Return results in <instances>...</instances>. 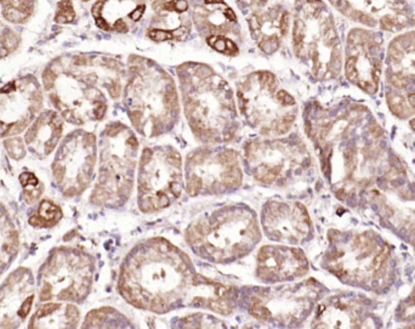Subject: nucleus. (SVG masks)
Returning a JSON list of instances; mask_svg holds the SVG:
<instances>
[{
	"instance_id": "nucleus-1",
	"label": "nucleus",
	"mask_w": 415,
	"mask_h": 329,
	"mask_svg": "<svg viewBox=\"0 0 415 329\" xmlns=\"http://www.w3.org/2000/svg\"><path fill=\"white\" fill-rule=\"evenodd\" d=\"M117 288L127 304L158 315L193 308L228 316L237 309L238 288L199 274L191 257L163 237L147 238L129 250Z\"/></svg>"
},
{
	"instance_id": "nucleus-2",
	"label": "nucleus",
	"mask_w": 415,
	"mask_h": 329,
	"mask_svg": "<svg viewBox=\"0 0 415 329\" xmlns=\"http://www.w3.org/2000/svg\"><path fill=\"white\" fill-rule=\"evenodd\" d=\"M304 122L323 176L340 201L348 202L387 174L384 132L367 107L313 104L304 113Z\"/></svg>"
},
{
	"instance_id": "nucleus-3",
	"label": "nucleus",
	"mask_w": 415,
	"mask_h": 329,
	"mask_svg": "<svg viewBox=\"0 0 415 329\" xmlns=\"http://www.w3.org/2000/svg\"><path fill=\"white\" fill-rule=\"evenodd\" d=\"M178 77L183 112L196 139L205 145L235 140L239 120L231 85L204 63H182Z\"/></svg>"
},
{
	"instance_id": "nucleus-4",
	"label": "nucleus",
	"mask_w": 415,
	"mask_h": 329,
	"mask_svg": "<svg viewBox=\"0 0 415 329\" xmlns=\"http://www.w3.org/2000/svg\"><path fill=\"white\" fill-rule=\"evenodd\" d=\"M124 106L135 131L147 139L168 134L180 117L173 77L154 61L140 56L129 58Z\"/></svg>"
},
{
	"instance_id": "nucleus-5",
	"label": "nucleus",
	"mask_w": 415,
	"mask_h": 329,
	"mask_svg": "<svg viewBox=\"0 0 415 329\" xmlns=\"http://www.w3.org/2000/svg\"><path fill=\"white\" fill-rule=\"evenodd\" d=\"M257 215L243 203L215 208L186 230L188 247L210 264H232L249 255L261 240Z\"/></svg>"
},
{
	"instance_id": "nucleus-6",
	"label": "nucleus",
	"mask_w": 415,
	"mask_h": 329,
	"mask_svg": "<svg viewBox=\"0 0 415 329\" xmlns=\"http://www.w3.org/2000/svg\"><path fill=\"white\" fill-rule=\"evenodd\" d=\"M322 266L343 283L378 292L391 282L394 255L377 232L330 230Z\"/></svg>"
},
{
	"instance_id": "nucleus-7",
	"label": "nucleus",
	"mask_w": 415,
	"mask_h": 329,
	"mask_svg": "<svg viewBox=\"0 0 415 329\" xmlns=\"http://www.w3.org/2000/svg\"><path fill=\"white\" fill-rule=\"evenodd\" d=\"M293 48L299 61L316 79L338 77L343 50L334 17L323 0H298L293 24Z\"/></svg>"
},
{
	"instance_id": "nucleus-8",
	"label": "nucleus",
	"mask_w": 415,
	"mask_h": 329,
	"mask_svg": "<svg viewBox=\"0 0 415 329\" xmlns=\"http://www.w3.org/2000/svg\"><path fill=\"white\" fill-rule=\"evenodd\" d=\"M325 293L317 279L286 282L238 289L237 308L272 327L296 328L313 313Z\"/></svg>"
},
{
	"instance_id": "nucleus-9",
	"label": "nucleus",
	"mask_w": 415,
	"mask_h": 329,
	"mask_svg": "<svg viewBox=\"0 0 415 329\" xmlns=\"http://www.w3.org/2000/svg\"><path fill=\"white\" fill-rule=\"evenodd\" d=\"M136 134L119 122L106 127L101 137L100 171L90 202L102 207L119 208L129 201L139 161Z\"/></svg>"
},
{
	"instance_id": "nucleus-10",
	"label": "nucleus",
	"mask_w": 415,
	"mask_h": 329,
	"mask_svg": "<svg viewBox=\"0 0 415 329\" xmlns=\"http://www.w3.org/2000/svg\"><path fill=\"white\" fill-rule=\"evenodd\" d=\"M243 164L250 178L267 187H289L312 171L310 151L298 135L249 140L243 146Z\"/></svg>"
},
{
	"instance_id": "nucleus-11",
	"label": "nucleus",
	"mask_w": 415,
	"mask_h": 329,
	"mask_svg": "<svg viewBox=\"0 0 415 329\" xmlns=\"http://www.w3.org/2000/svg\"><path fill=\"white\" fill-rule=\"evenodd\" d=\"M237 104L245 123L266 137L288 134L298 115L294 97L267 71L250 73L238 84Z\"/></svg>"
},
{
	"instance_id": "nucleus-12",
	"label": "nucleus",
	"mask_w": 415,
	"mask_h": 329,
	"mask_svg": "<svg viewBox=\"0 0 415 329\" xmlns=\"http://www.w3.org/2000/svg\"><path fill=\"white\" fill-rule=\"evenodd\" d=\"M185 186L183 162L175 147H146L137 170V205L144 214L166 209L180 198Z\"/></svg>"
},
{
	"instance_id": "nucleus-13",
	"label": "nucleus",
	"mask_w": 415,
	"mask_h": 329,
	"mask_svg": "<svg viewBox=\"0 0 415 329\" xmlns=\"http://www.w3.org/2000/svg\"><path fill=\"white\" fill-rule=\"evenodd\" d=\"M183 178L186 192L191 197L221 196L240 187L243 171L235 149L209 145L186 156Z\"/></svg>"
},
{
	"instance_id": "nucleus-14",
	"label": "nucleus",
	"mask_w": 415,
	"mask_h": 329,
	"mask_svg": "<svg viewBox=\"0 0 415 329\" xmlns=\"http://www.w3.org/2000/svg\"><path fill=\"white\" fill-rule=\"evenodd\" d=\"M386 102L396 117L415 115V31L402 33L386 51Z\"/></svg>"
},
{
	"instance_id": "nucleus-15",
	"label": "nucleus",
	"mask_w": 415,
	"mask_h": 329,
	"mask_svg": "<svg viewBox=\"0 0 415 329\" xmlns=\"http://www.w3.org/2000/svg\"><path fill=\"white\" fill-rule=\"evenodd\" d=\"M343 68L347 80L367 94L374 95L379 90L384 68L381 37L373 29H352L346 40Z\"/></svg>"
},
{
	"instance_id": "nucleus-16",
	"label": "nucleus",
	"mask_w": 415,
	"mask_h": 329,
	"mask_svg": "<svg viewBox=\"0 0 415 329\" xmlns=\"http://www.w3.org/2000/svg\"><path fill=\"white\" fill-rule=\"evenodd\" d=\"M261 231L272 242L288 245L305 244L312 239L313 223L305 205L296 201L271 198L260 214Z\"/></svg>"
},
{
	"instance_id": "nucleus-17",
	"label": "nucleus",
	"mask_w": 415,
	"mask_h": 329,
	"mask_svg": "<svg viewBox=\"0 0 415 329\" xmlns=\"http://www.w3.org/2000/svg\"><path fill=\"white\" fill-rule=\"evenodd\" d=\"M351 21L370 29L401 32L414 24L413 10L407 0H329Z\"/></svg>"
},
{
	"instance_id": "nucleus-18",
	"label": "nucleus",
	"mask_w": 415,
	"mask_h": 329,
	"mask_svg": "<svg viewBox=\"0 0 415 329\" xmlns=\"http://www.w3.org/2000/svg\"><path fill=\"white\" fill-rule=\"evenodd\" d=\"M310 270L305 253L295 245L267 244L259 249L255 276L266 284H278L303 278Z\"/></svg>"
},
{
	"instance_id": "nucleus-19",
	"label": "nucleus",
	"mask_w": 415,
	"mask_h": 329,
	"mask_svg": "<svg viewBox=\"0 0 415 329\" xmlns=\"http://www.w3.org/2000/svg\"><path fill=\"white\" fill-rule=\"evenodd\" d=\"M312 328L373 327L372 309L368 300L352 294H335L319 301L313 311Z\"/></svg>"
},
{
	"instance_id": "nucleus-20",
	"label": "nucleus",
	"mask_w": 415,
	"mask_h": 329,
	"mask_svg": "<svg viewBox=\"0 0 415 329\" xmlns=\"http://www.w3.org/2000/svg\"><path fill=\"white\" fill-rule=\"evenodd\" d=\"M187 0H159L154 4V16L148 37L156 41L183 40L191 31L192 17Z\"/></svg>"
},
{
	"instance_id": "nucleus-21",
	"label": "nucleus",
	"mask_w": 415,
	"mask_h": 329,
	"mask_svg": "<svg viewBox=\"0 0 415 329\" xmlns=\"http://www.w3.org/2000/svg\"><path fill=\"white\" fill-rule=\"evenodd\" d=\"M288 11L279 5L267 9H257L249 18V28L253 39L264 53L273 54L287 37L289 28Z\"/></svg>"
},
{
	"instance_id": "nucleus-22",
	"label": "nucleus",
	"mask_w": 415,
	"mask_h": 329,
	"mask_svg": "<svg viewBox=\"0 0 415 329\" xmlns=\"http://www.w3.org/2000/svg\"><path fill=\"white\" fill-rule=\"evenodd\" d=\"M146 11V0H97L92 16L97 27L105 31L127 32Z\"/></svg>"
},
{
	"instance_id": "nucleus-23",
	"label": "nucleus",
	"mask_w": 415,
	"mask_h": 329,
	"mask_svg": "<svg viewBox=\"0 0 415 329\" xmlns=\"http://www.w3.org/2000/svg\"><path fill=\"white\" fill-rule=\"evenodd\" d=\"M192 21L197 31L208 33L207 38H227L228 29H233V24H237V16L223 0H202L193 7Z\"/></svg>"
},
{
	"instance_id": "nucleus-24",
	"label": "nucleus",
	"mask_w": 415,
	"mask_h": 329,
	"mask_svg": "<svg viewBox=\"0 0 415 329\" xmlns=\"http://www.w3.org/2000/svg\"><path fill=\"white\" fill-rule=\"evenodd\" d=\"M404 195L403 190L395 195L397 197V204L387 200L382 193H377L378 204L381 205L382 214L387 221L397 227V230L414 245L415 248V196Z\"/></svg>"
},
{
	"instance_id": "nucleus-25",
	"label": "nucleus",
	"mask_w": 415,
	"mask_h": 329,
	"mask_svg": "<svg viewBox=\"0 0 415 329\" xmlns=\"http://www.w3.org/2000/svg\"><path fill=\"white\" fill-rule=\"evenodd\" d=\"M106 321H110L115 328H132L135 327L126 316L122 315L117 310L110 308H102L99 310H92L88 313L83 328H100L104 327Z\"/></svg>"
},
{
	"instance_id": "nucleus-26",
	"label": "nucleus",
	"mask_w": 415,
	"mask_h": 329,
	"mask_svg": "<svg viewBox=\"0 0 415 329\" xmlns=\"http://www.w3.org/2000/svg\"><path fill=\"white\" fill-rule=\"evenodd\" d=\"M173 328H226L227 325L222 320L209 313H191L185 317L174 318L171 322Z\"/></svg>"
},
{
	"instance_id": "nucleus-27",
	"label": "nucleus",
	"mask_w": 415,
	"mask_h": 329,
	"mask_svg": "<svg viewBox=\"0 0 415 329\" xmlns=\"http://www.w3.org/2000/svg\"><path fill=\"white\" fill-rule=\"evenodd\" d=\"M207 43L223 55L233 56L238 53V46L235 45V41L226 37H210L207 38Z\"/></svg>"
},
{
	"instance_id": "nucleus-28",
	"label": "nucleus",
	"mask_w": 415,
	"mask_h": 329,
	"mask_svg": "<svg viewBox=\"0 0 415 329\" xmlns=\"http://www.w3.org/2000/svg\"><path fill=\"white\" fill-rule=\"evenodd\" d=\"M75 18L74 7L71 0H62L57 4L55 19L58 23H70Z\"/></svg>"
},
{
	"instance_id": "nucleus-29",
	"label": "nucleus",
	"mask_w": 415,
	"mask_h": 329,
	"mask_svg": "<svg viewBox=\"0 0 415 329\" xmlns=\"http://www.w3.org/2000/svg\"><path fill=\"white\" fill-rule=\"evenodd\" d=\"M39 215L46 221V223L54 225L58 219L61 218V212L56 205H54L51 202L44 201L39 207Z\"/></svg>"
},
{
	"instance_id": "nucleus-30",
	"label": "nucleus",
	"mask_w": 415,
	"mask_h": 329,
	"mask_svg": "<svg viewBox=\"0 0 415 329\" xmlns=\"http://www.w3.org/2000/svg\"><path fill=\"white\" fill-rule=\"evenodd\" d=\"M5 146H6L9 154L14 159H21L26 154V149H24L23 144L19 139L7 140V141H5Z\"/></svg>"
},
{
	"instance_id": "nucleus-31",
	"label": "nucleus",
	"mask_w": 415,
	"mask_h": 329,
	"mask_svg": "<svg viewBox=\"0 0 415 329\" xmlns=\"http://www.w3.org/2000/svg\"><path fill=\"white\" fill-rule=\"evenodd\" d=\"M66 321L68 327H75L79 321V310L74 305H67L66 308Z\"/></svg>"
},
{
	"instance_id": "nucleus-32",
	"label": "nucleus",
	"mask_w": 415,
	"mask_h": 329,
	"mask_svg": "<svg viewBox=\"0 0 415 329\" xmlns=\"http://www.w3.org/2000/svg\"><path fill=\"white\" fill-rule=\"evenodd\" d=\"M61 132H62V128H56L53 130V135H51L50 139L46 141L45 145V153L49 154L55 149V147L57 146V142L61 137Z\"/></svg>"
},
{
	"instance_id": "nucleus-33",
	"label": "nucleus",
	"mask_w": 415,
	"mask_h": 329,
	"mask_svg": "<svg viewBox=\"0 0 415 329\" xmlns=\"http://www.w3.org/2000/svg\"><path fill=\"white\" fill-rule=\"evenodd\" d=\"M61 308L60 304H55V303H49L45 304V305L41 306L40 309L38 310V312L36 313V316H34V318H40V317H45V316L50 315V313H53L54 311H57L58 309Z\"/></svg>"
},
{
	"instance_id": "nucleus-34",
	"label": "nucleus",
	"mask_w": 415,
	"mask_h": 329,
	"mask_svg": "<svg viewBox=\"0 0 415 329\" xmlns=\"http://www.w3.org/2000/svg\"><path fill=\"white\" fill-rule=\"evenodd\" d=\"M56 78H57V73L54 72V70H51V68H49V70H46L45 72H44L43 82L46 89H51V88L55 87Z\"/></svg>"
},
{
	"instance_id": "nucleus-35",
	"label": "nucleus",
	"mask_w": 415,
	"mask_h": 329,
	"mask_svg": "<svg viewBox=\"0 0 415 329\" xmlns=\"http://www.w3.org/2000/svg\"><path fill=\"white\" fill-rule=\"evenodd\" d=\"M53 170H54V175H55L57 183H62V181L66 179V175H67V169H66V165L55 163L53 166Z\"/></svg>"
},
{
	"instance_id": "nucleus-36",
	"label": "nucleus",
	"mask_w": 415,
	"mask_h": 329,
	"mask_svg": "<svg viewBox=\"0 0 415 329\" xmlns=\"http://www.w3.org/2000/svg\"><path fill=\"white\" fill-rule=\"evenodd\" d=\"M19 181H21V183L23 186H33V187H36V185L39 183L38 179L36 178V175L32 173H23L21 176H19Z\"/></svg>"
},
{
	"instance_id": "nucleus-37",
	"label": "nucleus",
	"mask_w": 415,
	"mask_h": 329,
	"mask_svg": "<svg viewBox=\"0 0 415 329\" xmlns=\"http://www.w3.org/2000/svg\"><path fill=\"white\" fill-rule=\"evenodd\" d=\"M32 304H33V296H29L28 299H26V301H23V304H22V306L18 310L19 317H27V315H28L29 311H31Z\"/></svg>"
},
{
	"instance_id": "nucleus-38",
	"label": "nucleus",
	"mask_w": 415,
	"mask_h": 329,
	"mask_svg": "<svg viewBox=\"0 0 415 329\" xmlns=\"http://www.w3.org/2000/svg\"><path fill=\"white\" fill-rule=\"evenodd\" d=\"M40 193H41V190H38V188L24 191V201H26L28 204H31V203L36 202V201L38 200Z\"/></svg>"
},
{
	"instance_id": "nucleus-39",
	"label": "nucleus",
	"mask_w": 415,
	"mask_h": 329,
	"mask_svg": "<svg viewBox=\"0 0 415 329\" xmlns=\"http://www.w3.org/2000/svg\"><path fill=\"white\" fill-rule=\"evenodd\" d=\"M239 1L243 2V4H245L249 7H256L257 10V9H261L264 5H266V2L269 1V0H239Z\"/></svg>"
},
{
	"instance_id": "nucleus-40",
	"label": "nucleus",
	"mask_w": 415,
	"mask_h": 329,
	"mask_svg": "<svg viewBox=\"0 0 415 329\" xmlns=\"http://www.w3.org/2000/svg\"><path fill=\"white\" fill-rule=\"evenodd\" d=\"M51 295H53V293H51V286H50V284L45 283V284H44L43 289H41V293H40V300H41V301L50 300Z\"/></svg>"
},
{
	"instance_id": "nucleus-41",
	"label": "nucleus",
	"mask_w": 415,
	"mask_h": 329,
	"mask_svg": "<svg viewBox=\"0 0 415 329\" xmlns=\"http://www.w3.org/2000/svg\"><path fill=\"white\" fill-rule=\"evenodd\" d=\"M29 223H31L32 226H39V227H40V226H46L48 225V223H46V221L43 219V218L40 217V215H36V217H32L31 219H29Z\"/></svg>"
},
{
	"instance_id": "nucleus-42",
	"label": "nucleus",
	"mask_w": 415,
	"mask_h": 329,
	"mask_svg": "<svg viewBox=\"0 0 415 329\" xmlns=\"http://www.w3.org/2000/svg\"><path fill=\"white\" fill-rule=\"evenodd\" d=\"M22 274H23V272H22V271H16V272H14V274H12L11 276H10V278H9V283H10V284H15V283H17V282H18L19 279H21Z\"/></svg>"
},
{
	"instance_id": "nucleus-43",
	"label": "nucleus",
	"mask_w": 415,
	"mask_h": 329,
	"mask_svg": "<svg viewBox=\"0 0 415 329\" xmlns=\"http://www.w3.org/2000/svg\"><path fill=\"white\" fill-rule=\"evenodd\" d=\"M411 127H412V129H413V131L415 134V118H413V119L411 120Z\"/></svg>"
},
{
	"instance_id": "nucleus-44",
	"label": "nucleus",
	"mask_w": 415,
	"mask_h": 329,
	"mask_svg": "<svg viewBox=\"0 0 415 329\" xmlns=\"http://www.w3.org/2000/svg\"><path fill=\"white\" fill-rule=\"evenodd\" d=\"M84 1H88V0H84Z\"/></svg>"
}]
</instances>
